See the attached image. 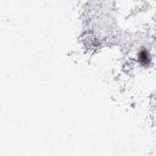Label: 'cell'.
Wrapping results in <instances>:
<instances>
[{
	"instance_id": "6da1fadb",
	"label": "cell",
	"mask_w": 156,
	"mask_h": 156,
	"mask_svg": "<svg viewBox=\"0 0 156 156\" xmlns=\"http://www.w3.org/2000/svg\"><path fill=\"white\" fill-rule=\"evenodd\" d=\"M137 58H138V62H139L140 65H142V66H147V67L151 64V61H153V58H151L150 51L148 49H145V48H143L142 50H139Z\"/></svg>"
}]
</instances>
